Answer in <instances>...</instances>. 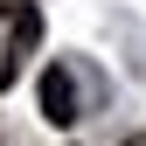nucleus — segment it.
<instances>
[{
  "label": "nucleus",
  "mask_w": 146,
  "mask_h": 146,
  "mask_svg": "<svg viewBox=\"0 0 146 146\" xmlns=\"http://www.w3.org/2000/svg\"><path fill=\"white\" fill-rule=\"evenodd\" d=\"M42 118L49 125H77V77H70V63L42 70Z\"/></svg>",
  "instance_id": "obj_2"
},
{
  "label": "nucleus",
  "mask_w": 146,
  "mask_h": 146,
  "mask_svg": "<svg viewBox=\"0 0 146 146\" xmlns=\"http://www.w3.org/2000/svg\"><path fill=\"white\" fill-rule=\"evenodd\" d=\"M35 42H42V14L28 0H0V90L21 77V63L35 56Z\"/></svg>",
  "instance_id": "obj_1"
},
{
  "label": "nucleus",
  "mask_w": 146,
  "mask_h": 146,
  "mask_svg": "<svg viewBox=\"0 0 146 146\" xmlns=\"http://www.w3.org/2000/svg\"><path fill=\"white\" fill-rule=\"evenodd\" d=\"M125 146H146V132H139V139H125Z\"/></svg>",
  "instance_id": "obj_3"
}]
</instances>
